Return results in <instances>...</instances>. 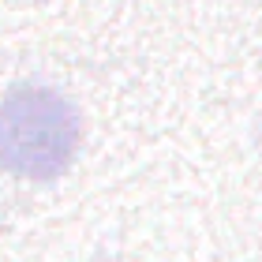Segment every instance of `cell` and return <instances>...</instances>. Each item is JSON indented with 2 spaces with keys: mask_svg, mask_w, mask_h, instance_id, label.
<instances>
[{
  "mask_svg": "<svg viewBox=\"0 0 262 262\" xmlns=\"http://www.w3.org/2000/svg\"><path fill=\"white\" fill-rule=\"evenodd\" d=\"M79 139L75 105L49 86H19L0 101V169L49 180L71 165Z\"/></svg>",
  "mask_w": 262,
  "mask_h": 262,
  "instance_id": "6da1fadb",
  "label": "cell"
}]
</instances>
